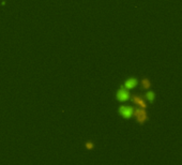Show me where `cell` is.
Wrapping results in <instances>:
<instances>
[{
	"instance_id": "1",
	"label": "cell",
	"mask_w": 182,
	"mask_h": 165,
	"mask_svg": "<svg viewBox=\"0 0 182 165\" xmlns=\"http://www.w3.org/2000/svg\"><path fill=\"white\" fill-rule=\"evenodd\" d=\"M134 118L139 125H145L146 122L149 120V116H148L147 110H146V108H142V107H137L134 110Z\"/></svg>"
},
{
	"instance_id": "2",
	"label": "cell",
	"mask_w": 182,
	"mask_h": 165,
	"mask_svg": "<svg viewBox=\"0 0 182 165\" xmlns=\"http://www.w3.org/2000/svg\"><path fill=\"white\" fill-rule=\"evenodd\" d=\"M134 108L130 105H120L118 107V114L124 120H129L134 117Z\"/></svg>"
},
{
	"instance_id": "3",
	"label": "cell",
	"mask_w": 182,
	"mask_h": 165,
	"mask_svg": "<svg viewBox=\"0 0 182 165\" xmlns=\"http://www.w3.org/2000/svg\"><path fill=\"white\" fill-rule=\"evenodd\" d=\"M115 97H116V100L119 103H124L131 99V93H130V90H127V88H124L123 86H121L120 88L116 91Z\"/></svg>"
},
{
	"instance_id": "4",
	"label": "cell",
	"mask_w": 182,
	"mask_h": 165,
	"mask_svg": "<svg viewBox=\"0 0 182 165\" xmlns=\"http://www.w3.org/2000/svg\"><path fill=\"white\" fill-rule=\"evenodd\" d=\"M122 86H123L124 88H127V90H133V89H135L138 86V79L135 76L127 77V79L123 81Z\"/></svg>"
},
{
	"instance_id": "5",
	"label": "cell",
	"mask_w": 182,
	"mask_h": 165,
	"mask_svg": "<svg viewBox=\"0 0 182 165\" xmlns=\"http://www.w3.org/2000/svg\"><path fill=\"white\" fill-rule=\"evenodd\" d=\"M133 104L135 105H137L138 107H142V108H147V103L145 102V100L142 99V97L138 94H134V95H131V99Z\"/></svg>"
},
{
	"instance_id": "6",
	"label": "cell",
	"mask_w": 182,
	"mask_h": 165,
	"mask_svg": "<svg viewBox=\"0 0 182 165\" xmlns=\"http://www.w3.org/2000/svg\"><path fill=\"white\" fill-rule=\"evenodd\" d=\"M144 98H145L150 104H152L154 101H155V92L152 91V90H147L144 94Z\"/></svg>"
},
{
	"instance_id": "7",
	"label": "cell",
	"mask_w": 182,
	"mask_h": 165,
	"mask_svg": "<svg viewBox=\"0 0 182 165\" xmlns=\"http://www.w3.org/2000/svg\"><path fill=\"white\" fill-rule=\"evenodd\" d=\"M151 88V81L149 78L144 77L142 81H140V89L142 90H149Z\"/></svg>"
},
{
	"instance_id": "8",
	"label": "cell",
	"mask_w": 182,
	"mask_h": 165,
	"mask_svg": "<svg viewBox=\"0 0 182 165\" xmlns=\"http://www.w3.org/2000/svg\"><path fill=\"white\" fill-rule=\"evenodd\" d=\"M85 147H86L87 150H93L94 149V143L92 140H87L85 143Z\"/></svg>"
}]
</instances>
